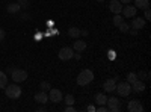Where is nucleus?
Wrapping results in <instances>:
<instances>
[{"mask_svg": "<svg viewBox=\"0 0 151 112\" xmlns=\"http://www.w3.org/2000/svg\"><path fill=\"white\" fill-rule=\"evenodd\" d=\"M136 11H137V9H136L134 6L127 5V6H122V11H121V12H122L124 17H129V18H130V17H134V15H136Z\"/></svg>", "mask_w": 151, "mask_h": 112, "instance_id": "11", "label": "nucleus"}, {"mask_svg": "<svg viewBox=\"0 0 151 112\" xmlns=\"http://www.w3.org/2000/svg\"><path fill=\"white\" fill-rule=\"evenodd\" d=\"M62 98H64V95H62V92L59 90H52L50 88V94H48V100L53 102V103H60Z\"/></svg>", "mask_w": 151, "mask_h": 112, "instance_id": "8", "label": "nucleus"}, {"mask_svg": "<svg viewBox=\"0 0 151 112\" xmlns=\"http://www.w3.org/2000/svg\"><path fill=\"white\" fill-rule=\"evenodd\" d=\"M8 85V76L5 71H0V88H5Z\"/></svg>", "mask_w": 151, "mask_h": 112, "instance_id": "20", "label": "nucleus"}, {"mask_svg": "<svg viewBox=\"0 0 151 112\" xmlns=\"http://www.w3.org/2000/svg\"><path fill=\"white\" fill-rule=\"evenodd\" d=\"M145 20H151V11H150V8L145 9Z\"/></svg>", "mask_w": 151, "mask_h": 112, "instance_id": "28", "label": "nucleus"}, {"mask_svg": "<svg viewBox=\"0 0 151 112\" xmlns=\"http://www.w3.org/2000/svg\"><path fill=\"white\" fill-rule=\"evenodd\" d=\"M134 8L136 9H147V8H150V2L148 0H134Z\"/></svg>", "mask_w": 151, "mask_h": 112, "instance_id": "16", "label": "nucleus"}, {"mask_svg": "<svg viewBox=\"0 0 151 112\" xmlns=\"http://www.w3.org/2000/svg\"><path fill=\"white\" fill-rule=\"evenodd\" d=\"M132 85V91H134V92H142L144 90H145V83H144V80H134L133 83H130Z\"/></svg>", "mask_w": 151, "mask_h": 112, "instance_id": "13", "label": "nucleus"}, {"mask_svg": "<svg viewBox=\"0 0 151 112\" xmlns=\"http://www.w3.org/2000/svg\"><path fill=\"white\" fill-rule=\"evenodd\" d=\"M127 109H129L130 112H142V111H144V106L141 105V102L137 100V98H133V100L129 102Z\"/></svg>", "mask_w": 151, "mask_h": 112, "instance_id": "7", "label": "nucleus"}, {"mask_svg": "<svg viewBox=\"0 0 151 112\" xmlns=\"http://www.w3.org/2000/svg\"><path fill=\"white\" fill-rule=\"evenodd\" d=\"M85 48H86V43H85V41H82V40L74 41V50H76V52L82 53V52L85 50Z\"/></svg>", "mask_w": 151, "mask_h": 112, "instance_id": "18", "label": "nucleus"}, {"mask_svg": "<svg viewBox=\"0 0 151 112\" xmlns=\"http://www.w3.org/2000/svg\"><path fill=\"white\" fill-rule=\"evenodd\" d=\"M5 36H6L5 29H0V41H3V40H5Z\"/></svg>", "mask_w": 151, "mask_h": 112, "instance_id": "29", "label": "nucleus"}, {"mask_svg": "<svg viewBox=\"0 0 151 112\" xmlns=\"http://www.w3.org/2000/svg\"><path fill=\"white\" fill-rule=\"evenodd\" d=\"M5 94H6V97L12 98V100H17V98L21 97V88H20L17 83L9 85V86L6 85V86H5Z\"/></svg>", "mask_w": 151, "mask_h": 112, "instance_id": "2", "label": "nucleus"}, {"mask_svg": "<svg viewBox=\"0 0 151 112\" xmlns=\"http://www.w3.org/2000/svg\"><path fill=\"white\" fill-rule=\"evenodd\" d=\"M115 91H118V94L121 97H127L132 91V85L129 82H119L116 86H115Z\"/></svg>", "mask_w": 151, "mask_h": 112, "instance_id": "4", "label": "nucleus"}, {"mask_svg": "<svg viewBox=\"0 0 151 112\" xmlns=\"http://www.w3.org/2000/svg\"><path fill=\"white\" fill-rule=\"evenodd\" d=\"M88 33H89V32H88V30H85V29L82 30V29H80V35H83V36H86Z\"/></svg>", "mask_w": 151, "mask_h": 112, "instance_id": "32", "label": "nucleus"}, {"mask_svg": "<svg viewBox=\"0 0 151 112\" xmlns=\"http://www.w3.org/2000/svg\"><path fill=\"white\" fill-rule=\"evenodd\" d=\"M86 109H88V111H94V112H95V106H88Z\"/></svg>", "mask_w": 151, "mask_h": 112, "instance_id": "33", "label": "nucleus"}, {"mask_svg": "<svg viewBox=\"0 0 151 112\" xmlns=\"http://www.w3.org/2000/svg\"><path fill=\"white\" fill-rule=\"evenodd\" d=\"M137 79H139V80H148L150 74L147 71H139V73H137Z\"/></svg>", "mask_w": 151, "mask_h": 112, "instance_id": "22", "label": "nucleus"}, {"mask_svg": "<svg viewBox=\"0 0 151 112\" xmlns=\"http://www.w3.org/2000/svg\"><path fill=\"white\" fill-rule=\"evenodd\" d=\"M6 9H8V12L9 14H18L20 12V9H21V6L15 2V3H9L8 6H6Z\"/></svg>", "mask_w": 151, "mask_h": 112, "instance_id": "15", "label": "nucleus"}, {"mask_svg": "<svg viewBox=\"0 0 151 112\" xmlns=\"http://www.w3.org/2000/svg\"><path fill=\"white\" fill-rule=\"evenodd\" d=\"M30 17H29V14L27 12H24V14H21V20H29Z\"/></svg>", "mask_w": 151, "mask_h": 112, "instance_id": "31", "label": "nucleus"}, {"mask_svg": "<svg viewBox=\"0 0 151 112\" xmlns=\"http://www.w3.org/2000/svg\"><path fill=\"white\" fill-rule=\"evenodd\" d=\"M94 98H95V103H98V105H106V102H107V97L103 92H97Z\"/></svg>", "mask_w": 151, "mask_h": 112, "instance_id": "17", "label": "nucleus"}, {"mask_svg": "<svg viewBox=\"0 0 151 112\" xmlns=\"http://www.w3.org/2000/svg\"><path fill=\"white\" fill-rule=\"evenodd\" d=\"M109 9L113 12V14H121V11H122V3L119 2V0H112V2L109 3Z\"/></svg>", "mask_w": 151, "mask_h": 112, "instance_id": "10", "label": "nucleus"}, {"mask_svg": "<svg viewBox=\"0 0 151 112\" xmlns=\"http://www.w3.org/2000/svg\"><path fill=\"white\" fill-rule=\"evenodd\" d=\"M68 35L71 36V38L77 40L79 36H80V29H79V27H70V29H68Z\"/></svg>", "mask_w": 151, "mask_h": 112, "instance_id": "19", "label": "nucleus"}, {"mask_svg": "<svg viewBox=\"0 0 151 112\" xmlns=\"http://www.w3.org/2000/svg\"><path fill=\"white\" fill-rule=\"evenodd\" d=\"M17 3H18L21 8H27V5H29V0H17Z\"/></svg>", "mask_w": 151, "mask_h": 112, "instance_id": "27", "label": "nucleus"}, {"mask_svg": "<svg viewBox=\"0 0 151 112\" xmlns=\"http://www.w3.org/2000/svg\"><path fill=\"white\" fill-rule=\"evenodd\" d=\"M35 102L38 103H41V105H45L48 102V94L45 91H40V92H36L35 94Z\"/></svg>", "mask_w": 151, "mask_h": 112, "instance_id": "12", "label": "nucleus"}, {"mask_svg": "<svg viewBox=\"0 0 151 112\" xmlns=\"http://www.w3.org/2000/svg\"><path fill=\"white\" fill-rule=\"evenodd\" d=\"M97 2H104V0H97Z\"/></svg>", "mask_w": 151, "mask_h": 112, "instance_id": "35", "label": "nucleus"}, {"mask_svg": "<svg viewBox=\"0 0 151 112\" xmlns=\"http://www.w3.org/2000/svg\"><path fill=\"white\" fill-rule=\"evenodd\" d=\"M145 18H142V17H133V20H132V29H136V30H141V29H144V26H145Z\"/></svg>", "mask_w": 151, "mask_h": 112, "instance_id": "9", "label": "nucleus"}, {"mask_svg": "<svg viewBox=\"0 0 151 112\" xmlns=\"http://www.w3.org/2000/svg\"><path fill=\"white\" fill-rule=\"evenodd\" d=\"M11 79L14 80L15 83H20V82H24L27 79V71L26 70H21V68H14L11 73Z\"/></svg>", "mask_w": 151, "mask_h": 112, "instance_id": "3", "label": "nucleus"}, {"mask_svg": "<svg viewBox=\"0 0 151 112\" xmlns=\"http://www.w3.org/2000/svg\"><path fill=\"white\" fill-rule=\"evenodd\" d=\"M92 80H94V73L91 70H82L77 76V85H80V86L91 83Z\"/></svg>", "mask_w": 151, "mask_h": 112, "instance_id": "1", "label": "nucleus"}, {"mask_svg": "<svg viewBox=\"0 0 151 112\" xmlns=\"http://www.w3.org/2000/svg\"><path fill=\"white\" fill-rule=\"evenodd\" d=\"M119 23H122V17H121L119 14H115V17H113V24H115V26H118Z\"/></svg>", "mask_w": 151, "mask_h": 112, "instance_id": "26", "label": "nucleus"}, {"mask_svg": "<svg viewBox=\"0 0 151 112\" xmlns=\"http://www.w3.org/2000/svg\"><path fill=\"white\" fill-rule=\"evenodd\" d=\"M76 111V108L73 106V105H68L67 108H65V112H74Z\"/></svg>", "mask_w": 151, "mask_h": 112, "instance_id": "30", "label": "nucleus"}, {"mask_svg": "<svg viewBox=\"0 0 151 112\" xmlns=\"http://www.w3.org/2000/svg\"><path fill=\"white\" fill-rule=\"evenodd\" d=\"M115 86H116V80L115 79H107L103 85V88L106 90V92H113L115 91Z\"/></svg>", "mask_w": 151, "mask_h": 112, "instance_id": "14", "label": "nucleus"}, {"mask_svg": "<svg viewBox=\"0 0 151 112\" xmlns=\"http://www.w3.org/2000/svg\"><path fill=\"white\" fill-rule=\"evenodd\" d=\"M134 80H137V74L136 73H129L127 74V82L129 83H133Z\"/></svg>", "mask_w": 151, "mask_h": 112, "instance_id": "23", "label": "nucleus"}, {"mask_svg": "<svg viewBox=\"0 0 151 112\" xmlns=\"http://www.w3.org/2000/svg\"><path fill=\"white\" fill-rule=\"evenodd\" d=\"M73 55H74V52H73L71 47H62L59 50V53H58L60 61H70L73 58Z\"/></svg>", "mask_w": 151, "mask_h": 112, "instance_id": "6", "label": "nucleus"}, {"mask_svg": "<svg viewBox=\"0 0 151 112\" xmlns=\"http://www.w3.org/2000/svg\"><path fill=\"white\" fill-rule=\"evenodd\" d=\"M116 27H118V29H119V32H122V33H125V32H129V30H130V26H129L127 23H124V21H122V23H119Z\"/></svg>", "mask_w": 151, "mask_h": 112, "instance_id": "21", "label": "nucleus"}, {"mask_svg": "<svg viewBox=\"0 0 151 112\" xmlns=\"http://www.w3.org/2000/svg\"><path fill=\"white\" fill-rule=\"evenodd\" d=\"M64 100H65L67 106H68V105H74V102H76V100H74V95H71V94L65 95V97H64Z\"/></svg>", "mask_w": 151, "mask_h": 112, "instance_id": "24", "label": "nucleus"}, {"mask_svg": "<svg viewBox=\"0 0 151 112\" xmlns=\"http://www.w3.org/2000/svg\"><path fill=\"white\" fill-rule=\"evenodd\" d=\"M40 88H41L42 91H50V88H52V85H50L48 82H41Z\"/></svg>", "mask_w": 151, "mask_h": 112, "instance_id": "25", "label": "nucleus"}, {"mask_svg": "<svg viewBox=\"0 0 151 112\" xmlns=\"http://www.w3.org/2000/svg\"><path fill=\"white\" fill-rule=\"evenodd\" d=\"M106 105H107V111H110V112H119L121 111V102L116 97H109Z\"/></svg>", "mask_w": 151, "mask_h": 112, "instance_id": "5", "label": "nucleus"}, {"mask_svg": "<svg viewBox=\"0 0 151 112\" xmlns=\"http://www.w3.org/2000/svg\"><path fill=\"white\" fill-rule=\"evenodd\" d=\"M119 2H121V3H130L132 0H119Z\"/></svg>", "mask_w": 151, "mask_h": 112, "instance_id": "34", "label": "nucleus"}]
</instances>
